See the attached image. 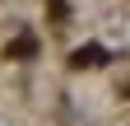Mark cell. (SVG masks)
<instances>
[{
	"mask_svg": "<svg viewBox=\"0 0 130 126\" xmlns=\"http://www.w3.org/2000/svg\"><path fill=\"white\" fill-rule=\"evenodd\" d=\"M102 61H107V52H102L98 42H88V47H79V52L70 56V66H74V70H88V66H102Z\"/></svg>",
	"mask_w": 130,
	"mask_h": 126,
	"instance_id": "obj_1",
	"label": "cell"
},
{
	"mask_svg": "<svg viewBox=\"0 0 130 126\" xmlns=\"http://www.w3.org/2000/svg\"><path fill=\"white\" fill-rule=\"evenodd\" d=\"M32 52H37V42H32V37H19V42L9 47V56H32Z\"/></svg>",
	"mask_w": 130,
	"mask_h": 126,
	"instance_id": "obj_2",
	"label": "cell"
}]
</instances>
